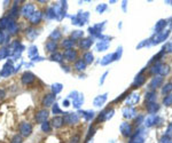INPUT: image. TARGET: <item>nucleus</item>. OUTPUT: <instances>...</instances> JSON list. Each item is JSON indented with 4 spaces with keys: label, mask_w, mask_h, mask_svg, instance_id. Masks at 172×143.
Masks as SVG:
<instances>
[{
    "label": "nucleus",
    "mask_w": 172,
    "mask_h": 143,
    "mask_svg": "<svg viewBox=\"0 0 172 143\" xmlns=\"http://www.w3.org/2000/svg\"><path fill=\"white\" fill-rule=\"evenodd\" d=\"M169 34H170V31L169 30H166V31H162V32H158L156 33L153 38L150 39V44L151 45H156V44H159V42H162V41H164L168 37H169Z\"/></svg>",
    "instance_id": "nucleus-1"
},
{
    "label": "nucleus",
    "mask_w": 172,
    "mask_h": 143,
    "mask_svg": "<svg viewBox=\"0 0 172 143\" xmlns=\"http://www.w3.org/2000/svg\"><path fill=\"white\" fill-rule=\"evenodd\" d=\"M19 130H20V135L23 137H28L31 135L32 133V126L29 123H22L19 126Z\"/></svg>",
    "instance_id": "nucleus-2"
},
{
    "label": "nucleus",
    "mask_w": 172,
    "mask_h": 143,
    "mask_svg": "<svg viewBox=\"0 0 172 143\" xmlns=\"http://www.w3.org/2000/svg\"><path fill=\"white\" fill-rule=\"evenodd\" d=\"M34 80H36L34 75V73H31V72H29V71L24 72V73L22 75V77H21V82H22L23 85H25V86L31 85L32 82H34Z\"/></svg>",
    "instance_id": "nucleus-3"
},
{
    "label": "nucleus",
    "mask_w": 172,
    "mask_h": 143,
    "mask_svg": "<svg viewBox=\"0 0 172 143\" xmlns=\"http://www.w3.org/2000/svg\"><path fill=\"white\" fill-rule=\"evenodd\" d=\"M48 116H49V113H48V111L46 109L39 110V111L36 113V120H37V123L42 124V123H45V122H47Z\"/></svg>",
    "instance_id": "nucleus-4"
},
{
    "label": "nucleus",
    "mask_w": 172,
    "mask_h": 143,
    "mask_svg": "<svg viewBox=\"0 0 172 143\" xmlns=\"http://www.w3.org/2000/svg\"><path fill=\"white\" fill-rule=\"evenodd\" d=\"M63 59L68 62H74L77 59V50H75L74 48L72 49H67L64 53H63Z\"/></svg>",
    "instance_id": "nucleus-5"
},
{
    "label": "nucleus",
    "mask_w": 172,
    "mask_h": 143,
    "mask_svg": "<svg viewBox=\"0 0 172 143\" xmlns=\"http://www.w3.org/2000/svg\"><path fill=\"white\" fill-rule=\"evenodd\" d=\"M63 120L64 123L68 124V125H74L79 122V117L77 116L76 113H67L66 116L63 117Z\"/></svg>",
    "instance_id": "nucleus-6"
},
{
    "label": "nucleus",
    "mask_w": 172,
    "mask_h": 143,
    "mask_svg": "<svg viewBox=\"0 0 172 143\" xmlns=\"http://www.w3.org/2000/svg\"><path fill=\"white\" fill-rule=\"evenodd\" d=\"M162 123H163V119L157 116H155V115L148 117V118L146 119V126H148V127H150L153 125H156V124H157V125H161Z\"/></svg>",
    "instance_id": "nucleus-7"
},
{
    "label": "nucleus",
    "mask_w": 172,
    "mask_h": 143,
    "mask_svg": "<svg viewBox=\"0 0 172 143\" xmlns=\"http://www.w3.org/2000/svg\"><path fill=\"white\" fill-rule=\"evenodd\" d=\"M55 101V94H47V95L44 96V99H42V107H45V108H49V107H52L53 105V103Z\"/></svg>",
    "instance_id": "nucleus-8"
},
{
    "label": "nucleus",
    "mask_w": 172,
    "mask_h": 143,
    "mask_svg": "<svg viewBox=\"0 0 172 143\" xmlns=\"http://www.w3.org/2000/svg\"><path fill=\"white\" fill-rule=\"evenodd\" d=\"M34 13V6L32 4H27V5H24L23 8H22V14H23V16H25V17H31V15Z\"/></svg>",
    "instance_id": "nucleus-9"
},
{
    "label": "nucleus",
    "mask_w": 172,
    "mask_h": 143,
    "mask_svg": "<svg viewBox=\"0 0 172 143\" xmlns=\"http://www.w3.org/2000/svg\"><path fill=\"white\" fill-rule=\"evenodd\" d=\"M144 130H137V133L134 134V136L132 137L130 143H144Z\"/></svg>",
    "instance_id": "nucleus-10"
},
{
    "label": "nucleus",
    "mask_w": 172,
    "mask_h": 143,
    "mask_svg": "<svg viewBox=\"0 0 172 143\" xmlns=\"http://www.w3.org/2000/svg\"><path fill=\"white\" fill-rule=\"evenodd\" d=\"M144 82H146V77H144V76L142 75V72H141V73L138 75L137 78L134 79V82L132 84V87H133V88H138V87L142 86L144 84Z\"/></svg>",
    "instance_id": "nucleus-11"
},
{
    "label": "nucleus",
    "mask_w": 172,
    "mask_h": 143,
    "mask_svg": "<svg viewBox=\"0 0 172 143\" xmlns=\"http://www.w3.org/2000/svg\"><path fill=\"white\" fill-rule=\"evenodd\" d=\"M162 82H163V77H162V76H156L155 78L151 79L150 84H149V87H150L151 89L157 88V87H159V86L162 85Z\"/></svg>",
    "instance_id": "nucleus-12"
},
{
    "label": "nucleus",
    "mask_w": 172,
    "mask_h": 143,
    "mask_svg": "<svg viewBox=\"0 0 172 143\" xmlns=\"http://www.w3.org/2000/svg\"><path fill=\"white\" fill-rule=\"evenodd\" d=\"M51 125L54 127V128H61L62 126L64 125V120H63V117L61 116H56L52 119Z\"/></svg>",
    "instance_id": "nucleus-13"
},
{
    "label": "nucleus",
    "mask_w": 172,
    "mask_h": 143,
    "mask_svg": "<svg viewBox=\"0 0 172 143\" xmlns=\"http://www.w3.org/2000/svg\"><path fill=\"white\" fill-rule=\"evenodd\" d=\"M121 132L124 136H130L132 134V126L127 123H123L121 125Z\"/></svg>",
    "instance_id": "nucleus-14"
},
{
    "label": "nucleus",
    "mask_w": 172,
    "mask_h": 143,
    "mask_svg": "<svg viewBox=\"0 0 172 143\" xmlns=\"http://www.w3.org/2000/svg\"><path fill=\"white\" fill-rule=\"evenodd\" d=\"M45 47H46V50L49 53H55V50L57 49V42L55 40H48Z\"/></svg>",
    "instance_id": "nucleus-15"
},
{
    "label": "nucleus",
    "mask_w": 172,
    "mask_h": 143,
    "mask_svg": "<svg viewBox=\"0 0 172 143\" xmlns=\"http://www.w3.org/2000/svg\"><path fill=\"white\" fill-rule=\"evenodd\" d=\"M139 100H140L139 94H138V93H133V94H131V95L126 99V103L129 104V107H131V105H133V104L139 102Z\"/></svg>",
    "instance_id": "nucleus-16"
},
{
    "label": "nucleus",
    "mask_w": 172,
    "mask_h": 143,
    "mask_svg": "<svg viewBox=\"0 0 172 143\" xmlns=\"http://www.w3.org/2000/svg\"><path fill=\"white\" fill-rule=\"evenodd\" d=\"M123 115L125 118H133V117L137 115V112H136V109L134 108H132V107H127V108H125L123 110Z\"/></svg>",
    "instance_id": "nucleus-17"
},
{
    "label": "nucleus",
    "mask_w": 172,
    "mask_h": 143,
    "mask_svg": "<svg viewBox=\"0 0 172 143\" xmlns=\"http://www.w3.org/2000/svg\"><path fill=\"white\" fill-rule=\"evenodd\" d=\"M146 108H147V111L149 113H156V111H158V109H159V105L156 102H148Z\"/></svg>",
    "instance_id": "nucleus-18"
},
{
    "label": "nucleus",
    "mask_w": 172,
    "mask_h": 143,
    "mask_svg": "<svg viewBox=\"0 0 172 143\" xmlns=\"http://www.w3.org/2000/svg\"><path fill=\"white\" fill-rule=\"evenodd\" d=\"M29 20H30V22H31V24H34V25L38 24L41 20V13L40 12H34V13L31 15V17H30Z\"/></svg>",
    "instance_id": "nucleus-19"
},
{
    "label": "nucleus",
    "mask_w": 172,
    "mask_h": 143,
    "mask_svg": "<svg viewBox=\"0 0 172 143\" xmlns=\"http://www.w3.org/2000/svg\"><path fill=\"white\" fill-rule=\"evenodd\" d=\"M112 115H114V110H104L102 113L100 115V117H99V120H106V119H109V118H111L112 117Z\"/></svg>",
    "instance_id": "nucleus-20"
},
{
    "label": "nucleus",
    "mask_w": 172,
    "mask_h": 143,
    "mask_svg": "<svg viewBox=\"0 0 172 143\" xmlns=\"http://www.w3.org/2000/svg\"><path fill=\"white\" fill-rule=\"evenodd\" d=\"M168 24V22L165 20H161L158 21V23H156V25H155V31H156V33H158V32H161L163 29L165 27V25Z\"/></svg>",
    "instance_id": "nucleus-21"
},
{
    "label": "nucleus",
    "mask_w": 172,
    "mask_h": 143,
    "mask_svg": "<svg viewBox=\"0 0 172 143\" xmlns=\"http://www.w3.org/2000/svg\"><path fill=\"white\" fill-rule=\"evenodd\" d=\"M86 63L84 62V60H78V61L75 62V69L76 70H78V71H83V70H85V68H86Z\"/></svg>",
    "instance_id": "nucleus-22"
},
{
    "label": "nucleus",
    "mask_w": 172,
    "mask_h": 143,
    "mask_svg": "<svg viewBox=\"0 0 172 143\" xmlns=\"http://www.w3.org/2000/svg\"><path fill=\"white\" fill-rule=\"evenodd\" d=\"M9 22H10V20H9L8 17H2V19H0V31H2V30H5V29H8Z\"/></svg>",
    "instance_id": "nucleus-23"
},
{
    "label": "nucleus",
    "mask_w": 172,
    "mask_h": 143,
    "mask_svg": "<svg viewBox=\"0 0 172 143\" xmlns=\"http://www.w3.org/2000/svg\"><path fill=\"white\" fill-rule=\"evenodd\" d=\"M79 46L83 49H89L92 46V40L91 39H82L80 42H79Z\"/></svg>",
    "instance_id": "nucleus-24"
},
{
    "label": "nucleus",
    "mask_w": 172,
    "mask_h": 143,
    "mask_svg": "<svg viewBox=\"0 0 172 143\" xmlns=\"http://www.w3.org/2000/svg\"><path fill=\"white\" fill-rule=\"evenodd\" d=\"M170 72V67L169 65H166V64H163L162 63V65H161V68H159V71H158V75L159 76H165V75H168Z\"/></svg>",
    "instance_id": "nucleus-25"
},
{
    "label": "nucleus",
    "mask_w": 172,
    "mask_h": 143,
    "mask_svg": "<svg viewBox=\"0 0 172 143\" xmlns=\"http://www.w3.org/2000/svg\"><path fill=\"white\" fill-rule=\"evenodd\" d=\"M106 100H107V95H106V94L98 96L95 99V101H94V104H95L96 107H100L101 104H103V103L106 102Z\"/></svg>",
    "instance_id": "nucleus-26"
},
{
    "label": "nucleus",
    "mask_w": 172,
    "mask_h": 143,
    "mask_svg": "<svg viewBox=\"0 0 172 143\" xmlns=\"http://www.w3.org/2000/svg\"><path fill=\"white\" fill-rule=\"evenodd\" d=\"M74 45H75V41L71 40V39H66L62 42V46L64 48H67V49H72Z\"/></svg>",
    "instance_id": "nucleus-27"
},
{
    "label": "nucleus",
    "mask_w": 172,
    "mask_h": 143,
    "mask_svg": "<svg viewBox=\"0 0 172 143\" xmlns=\"http://www.w3.org/2000/svg\"><path fill=\"white\" fill-rule=\"evenodd\" d=\"M111 61H115V54H110V55L104 56V57H103V60L101 61V64H102V65H106V64L110 63Z\"/></svg>",
    "instance_id": "nucleus-28"
},
{
    "label": "nucleus",
    "mask_w": 172,
    "mask_h": 143,
    "mask_svg": "<svg viewBox=\"0 0 172 143\" xmlns=\"http://www.w3.org/2000/svg\"><path fill=\"white\" fill-rule=\"evenodd\" d=\"M93 59H94V56H93V54H92L91 52H86V53L84 54V62H85L86 64L92 63V62H93Z\"/></svg>",
    "instance_id": "nucleus-29"
},
{
    "label": "nucleus",
    "mask_w": 172,
    "mask_h": 143,
    "mask_svg": "<svg viewBox=\"0 0 172 143\" xmlns=\"http://www.w3.org/2000/svg\"><path fill=\"white\" fill-rule=\"evenodd\" d=\"M156 100V93L155 92H150V93H147L146 94V101L148 102H155Z\"/></svg>",
    "instance_id": "nucleus-30"
},
{
    "label": "nucleus",
    "mask_w": 172,
    "mask_h": 143,
    "mask_svg": "<svg viewBox=\"0 0 172 143\" xmlns=\"http://www.w3.org/2000/svg\"><path fill=\"white\" fill-rule=\"evenodd\" d=\"M51 59H52V61L62 62V61H63V54H61V53H57V52H55L54 54H52Z\"/></svg>",
    "instance_id": "nucleus-31"
},
{
    "label": "nucleus",
    "mask_w": 172,
    "mask_h": 143,
    "mask_svg": "<svg viewBox=\"0 0 172 143\" xmlns=\"http://www.w3.org/2000/svg\"><path fill=\"white\" fill-rule=\"evenodd\" d=\"M170 92H172V82H168L164 87L162 88V94H169Z\"/></svg>",
    "instance_id": "nucleus-32"
},
{
    "label": "nucleus",
    "mask_w": 172,
    "mask_h": 143,
    "mask_svg": "<svg viewBox=\"0 0 172 143\" xmlns=\"http://www.w3.org/2000/svg\"><path fill=\"white\" fill-rule=\"evenodd\" d=\"M12 72V65L10 64H6L5 67H4V70L1 71V76H8L9 73Z\"/></svg>",
    "instance_id": "nucleus-33"
},
{
    "label": "nucleus",
    "mask_w": 172,
    "mask_h": 143,
    "mask_svg": "<svg viewBox=\"0 0 172 143\" xmlns=\"http://www.w3.org/2000/svg\"><path fill=\"white\" fill-rule=\"evenodd\" d=\"M161 65H162V63L161 62H156L153 67H151V69H150V72L151 73H158V71H159V68H161Z\"/></svg>",
    "instance_id": "nucleus-34"
},
{
    "label": "nucleus",
    "mask_w": 172,
    "mask_h": 143,
    "mask_svg": "<svg viewBox=\"0 0 172 143\" xmlns=\"http://www.w3.org/2000/svg\"><path fill=\"white\" fill-rule=\"evenodd\" d=\"M17 15H19V9H17V7H13L12 10H10V13H9V17H10V19H15Z\"/></svg>",
    "instance_id": "nucleus-35"
},
{
    "label": "nucleus",
    "mask_w": 172,
    "mask_h": 143,
    "mask_svg": "<svg viewBox=\"0 0 172 143\" xmlns=\"http://www.w3.org/2000/svg\"><path fill=\"white\" fill-rule=\"evenodd\" d=\"M163 52L164 53H172V42L165 44L164 47H163Z\"/></svg>",
    "instance_id": "nucleus-36"
},
{
    "label": "nucleus",
    "mask_w": 172,
    "mask_h": 143,
    "mask_svg": "<svg viewBox=\"0 0 172 143\" xmlns=\"http://www.w3.org/2000/svg\"><path fill=\"white\" fill-rule=\"evenodd\" d=\"M163 103H164L165 105H172V94L165 96L164 100H163Z\"/></svg>",
    "instance_id": "nucleus-37"
},
{
    "label": "nucleus",
    "mask_w": 172,
    "mask_h": 143,
    "mask_svg": "<svg viewBox=\"0 0 172 143\" xmlns=\"http://www.w3.org/2000/svg\"><path fill=\"white\" fill-rule=\"evenodd\" d=\"M41 130H42V132H49L51 130V124L47 123V122L42 123L41 124Z\"/></svg>",
    "instance_id": "nucleus-38"
},
{
    "label": "nucleus",
    "mask_w": 172,
    "mask_h": 143,
    "mask_svg": "<svg viewBox=\"0 0 172 143\" xmlns=\"http://www.w3.org/2000/svg\"><path fill=\"white\" fill-rule=\"evenodd\" d=\"M51 38H52V39H55V41L57 40L59 38H61V33H60V31H59V30L53 31V33L51 34Z\"/></svg>",
    "instance_id": "nucleus-39"
},
{
    "label": "nucleus",
    "mask_w": 172,
    "mask_h": 143,
    "mask_svg": "<svg viewBox=\"0 0 172 143\" xmlns=\"http://www.w3.org/2000/svg\"><path fill=\"white\" fill-rule=\"evenodd\" d=\"M159 143H171V140H170V137L164 135V136H162L159 139Z\"/></svg>",
    "instance_id": "nucleus-40"
},
{
    "label": "nucleus",
    "mask_w": 172,
    "mask_h": 143,
    "mask_svg": "<svg viewBox=\"0 0 172 143\" xmlns=\"http://www.w3.org/2000/svg\"><path fill=\"white\" fill-rule=\"evenodd\" d=\"M10 143H22V136L21 135H15Z\"/></svg>",
    "instance_id": "nucleus-41"
},
{
    "label": "nucleus",
    "mask_w": 172,
    "mask_h": 143,
    "mask_svg": "<svg viewBox=\"0 0 172 143\" xmlns=\"http://www.w3.org/2000/svg\"><path fill=\"white\" fill-rule=\"evenodd\" d=\"M82 36H83L82 31H75V32L72 33V40H74V39H78V38H80Z\"/></svg>",
    "instance_id": "nucleus-42"
},
{
    "label": "nucleus",
    "mask_w": 172,
    "mask_h": 143,
    "mask_svg": "<svg viewBox=\"0 0 172 143\" xmlns=\"http://www.w3.org/2000/svg\"><path fill=\"white\" fill-rule=\"evenodd\" d=\"M107 47H108V42L103 44L102 41H101V44H99V45H98V49H99V50H103V49H106Z\"/></svg>",
    "instance_id": "nucleus-43"
},
{
    "label": "nucleus",
    "mask_w": 172,
    "mask_h": 143,
    "mask_svg": "<svg viewBox=\"0 0 172 143\" xmlns=\"http://www.w3.org/2000/svg\"><path fill=\"white\" fill-rule=\"evenodd\" d=\"M149 40H144L141 44H139L137 46V48H141V47H144V46H149V45H151L150 42H148Z\"/></svg>",
    "instance_id": "nucleus-44"
},
{
    "label": "nucleus",
    "mask_w": 172,
    "mask_h": 143,
    "mask_svg": "<svg viewBox=\"0 0 172 143\" xmlns=\"http://www.w3.org/2000/svg\"><path fill=\"white\" fill-rule=\"evenodd\" d=\"M165 135H166V136H169V137L172 136V124L171 125H169V127H168V130H166Z\"/></svg>",
    "instance_id": "nucleus-45"
},
{
    "label": "nucleus",
    "mask_w": 172,
    "mask_h": 143,
    "mask_svg": "<svg viewBox=\"0 0 172 143\" xmlns=\"http://www.w3.org/2000/svg\"><path fill=\"white\" fill-rule=\"evenodd\" d=\"M5 97H6V92H5V89L0 88V101H2Z\"/></svg>",
    "instance_id": "nucleus-46"
},
{
    "label": "nucleus",
    "mask_w": 172,
    "mask_h": 143,
    "mask_svg": "<svg viewBox=\"0 0 172 143\" xmlns=\"http://www.w3.org/2000/svg\"><path fill=\"white\" fill-rule=\"evenodd\" d=\"M4 41H5V34L2 31H0V45L4 44Z\"/></svg>",
    "instance_id": "nucleus-47"
},
{
    "label": "nucleus",
    "mask_w": 172,
    "mask_h": 143,
    "mask_svg": "<svg viewBox=\"0 0 172 143\" xmlns=\"http://www.w3.org/2000/svg\"><path fill=\"white\" fill-rule=\"evenodd\" d=\"M78 142H79V136H78V135H76L75 137H72L71 141H70V143H78Z\"/></svg>",
    "instance_id": "nucleus-48"
},
{
    "label": "nucleus",
    "mask_w": 172,
    "mask_h": 143,
    "mask_svg": "<svg viewBox=\"0 0 172 143\" xmlns=\"http://www.w3.org/2000/svg\"><path fill=\"white\" fill-rule=\"evenodd\" d=\"M142 120H144V116H139V118H137V120H136V124L140 125V124L142 123Z\"/></svg>",
    "instance_id": "nucleus-49"
},
{
    "label": "nucleus",
    "mask_w": 172,
    "mask_h": 143,
    "mask_svg": "<svg viewBox=\"0 0 172 143\" xmlns=\"http://www.w3.org/2000/svg\"><path fill=\"white\" fill-rule=\"evenodd\" d=\"M53 112H54V113H60V112H61V110L57 107V104H55V107L53 108Z\"/></svg>",
    "instance_id": "nucleus-50"
},
{
    "label": "nucleus",
    "mask_w": 172,
    "mask_h": 143,
    "mask_svg": "<svg viewBox=\"0 0 172 143\" xmlns=\"http://www.w3.org/2000/svg\"><path fill=\"white\" fill-rule=\"evenodd\" d=\"M106 8H107V6H106V5H102V6L98 7V8H96V10H98V12H103Z\"/></svg>",
    "instance_id": "nucleus-51"
},
{
    "label": "nucleus",
    "mask_w": 172,
    "mask_h": 143,
    "mask_svg": "<svg viewBox=\"0 0 172 143\" xmlns=\"http://www.w3.org/2000/svg\"><path fill=\"white\" fill-rule=\"evenodd\" d=\"M7 54V49L6 48H2L1 49V54H0V57H4V56H6Z\"/></svg>",
    "instance_id": "nucleus-52"
},
{
    "label": "nucleus",
    "mask_w": 172,
    "mask_h": 143,
    "mask_svg": "<svg viewBox=\"0 0 172 143\" xmlns=\"http://www.w3.org/2000/svg\"><path fill=\"white\" fill-rule=\"evenodd\" d=\"M171 23H172V19H171Z\"/></svg>",
    "instance_id": "nucleus-53"
},
{
    "label": "nucleus",
    "mask_w": 172,
    "mask_h": 143,
    "mask_svg": "<svg viewBox=\"0 0 172 143\" xmlns=\"http://www.w3.org/2000/svg\"><path fill=\"white\" fill-rule=\"evenodd\" d=\"M171 143H172V142H171Z\"/></svg>",
    "instance_id": "nucleus-54"
}]
</instances>
